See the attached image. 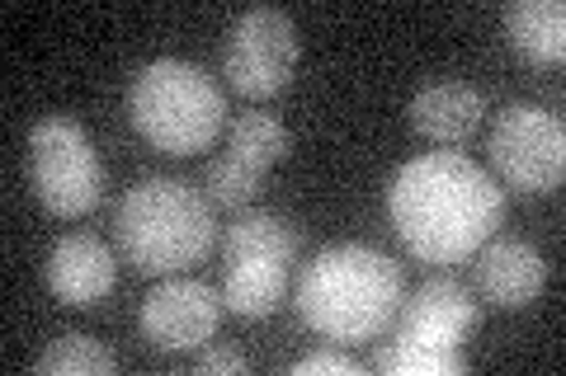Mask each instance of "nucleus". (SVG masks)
<instances>
[{"label":"nucleus","mask_w":566,"mask_h":376,"mask_svg":"<svg viewBox=\"0 0 566 376\" xmlns=\"http://www.w3.org/2000/svg\"><path fill=\"white\" fill-rule=\"evenodd\" d=\"M387 212L401 245L424 264H463L505 217V189L458 151L416 155L387 184Z\"/></svg>","instance_id":"nucleus-1"},{"label":"nucleus","mask_w":566,"mask_h":376,"mask_svg":"<svg viewBox=\"0 0 566 376\" xmlns=\"http://www.w3.org/2000/svg\"><path fill=\"white\" fill-rule=\"evenodd\" d=\"M293 301L307 330L349 348L397 325V311L406 301V273L382 249L340 240L316 249V259L297 273Z\"/></svg>","instance_id":"nucleus-2"},{"label":"nucleus","mask_w":566,"mask_h":376,"mask_svg":"<svg viewBox=\"0 0 566 376\" xmlns=\"http://www.w3.org/2000/svg\"><path fill=\"white\" fill-rule=\"evenodd\" d=\"M114 236L137 273L170 278L208 255L218 240V222H212V203L199 189L170 174H151L123 193L114 212Z\"/></svg>","instance_id":"nucleus-3"},{"label":"nucleus","mask_w":566,"mask_h":376,"mask_svg":"<svg viewBox=\"0 0 566 376\" xmlns=\"http://www.w3.org/2000/svg\"><path fill=\"white\" fill-rule=\"evenodd\" d=\"M128 118L156 151L193 155L208 151L227 128L222 85L193 62H147L128 85Z\"/></svg>","instance_id":"nucleus-4"},{"label":"nucleus","mask_w":566,"mask_h":376,"mask_svg":"<svg viewBox=\"0 0 566 376\" xmlns=\"http://www.w3.org/2000/svg\"><path fill=\"white\" fill-rule=\"evenodd\" d=\"M297 264V226L270 207H241L222 236V307L241 320L279 311Z\"/></svg>","instance_id":"nucleus-5"},{"label":"nucleus","mask_w":566,"mask_h":376,"mask_svg":"<svg viewBox=\"0 0 566 376\" xmlns=\"http://www.w3.org/2000/svg\"><path fill=\"white\" fill-rule=\"evenodd\" d=\"M29 179L52 217H85L104 198V165L76 118H43L29 132Z\"/></svg>","instance_id":"nucleus-6"},{"label":"nucleus","mask_w":566,"mask_h":376,"mask_svg":"<svg viewBox=\"0 0 566 376\" xmlns=\"http://www.w3.org/2000/svg\"><path fill=\"white\" fill-rule=\"evenodd\" d=\"M486 151L515 193H553L566 174V128L543 104H510L495 118Z\"/></svg>","instance_id":"nucleus-7"},{"label":"nucleus","mask_w":566,"mask_h":376,"mask_svg":"<svg viewBox=\"0 0 566 376\" xmlns=\"http://www.w3.org/2000/svg\"><path fill=\"white\" fill-rule=\"evenodd\" d=\"M297 52H303V39H297V24L289 14L255 6L227 29L222 76L232 80V89L245 99H270L293 80Z\"/></svg>","instance_id":"nucleus-8"},{"label":"nucleus","mask_w":566,"mask_h":376,"mask_svg":"<svg viewBox=\"0 0 566 376\" xmlns=\"http://www.w3.org/2000/svg\"><path fill=\"white\" fill-rule=\"evenodd\" d=\"M222 320V292L208 288L199 278H166L142 297L137 330L151 348L161 353H185L212 339Z\"/></svg>","instance_id":"nucleus-9"},{"label":"nucleus","mask_w":566,"mask_h":376,"mask_svg":"<svg viewBox=\"0 0 566 376\" xmlns=\"http://www.w3.org/2000/svg\"><path fill=\"white\" fill-rule=\"evenodd\" d=\"M547 282V264L528 240L520 236H491L472 255V288L476 301H486L495 311H520L528 307Z\"/></svg>","instance_id":"nucleus-10"},{"label":"nucleus","mask_w":566,"mask_h":376,"mask_svg":"<svg viewBox=\"0 0 566 376\" xmlns=\"http://www.w3.org/2000/svg\"><path fill=\"white\" fill-rule=\"evenodd\" d=\"M482 325V301L472 297V288H463L458 278H430L401 301L397 311V330L401 334H420L434 339V344H453L463 348V339L476 334Z\"/></svg>","instance_id":"nucleus-11"},{"label":"nucleus","mask_w":566,"mask_h":376,"mask_svg":"<svg viewBox=\"0 0 566 376\" xmlns=\"http://www.w3.org/2000/svg\"><path fill=\"white\" fill-rule=\"evenodd\" d=\"M118 282V264L114 249L104 245L91 230H71L57 245L48 249V288L66 307H95L114 292Z\"/></svg>","instance_id":"nucleus-12"},{"label":"nucleus","mask_w":566,"mask_h":376,"mask_svg":"<svg viewBox=\"0 0 566 376\" xmlns=\"http://www.w3.org/2000/svg\"><path fill=\"white\" fill-rule=\"evenodd\" d=\"M411 128L430 141H444V147H458L468 141L486 118V99L482 89L468 85V80H439V85H424L420 95L411 99Z\"/></svg>","instance_id":"nucleus-13"},{"label":"nucleus","mask_w":566,"mask_h":376,"mask_svg":"<svg viewBox=\"0 0 566 376\" xmlns=\"http://www.w3.org/2000/svg\"><path fill=\"white\" fill-rule=\"evenodd\" d=\"M505 39L534 66H562L566 57V6L562 0H515L505 6Z\"/></svg>","instance_id":"nucleus-14"},{"label":"nucleus","mask_w":566,"mask_h":376,"mask_svg":"<svg viewBox=\"0 0 566 376\" xmlns=\"http://www.w3.org/2000/svg\"><path fill=\"white\" fill-rule=\"evenodd\" d=\"M368 367L382 372V376H458V372H468V357L453 344H434V339L397 330V339L382 344Z\"/></svg>","instance_id":"nucleus-15"},{"label":"nucleus","mask_w":566,"mask_h":376,"mask_svg":"<svg viewBox=\"0 0 566 376\" xmlns=\"http://www.w3.org/2000/svg\"><path fill=\"white\" fill-rule=\"evenodd\" d=\"M293 151V132L283 128L274 114H241L232 122V141H227V155L251 165L255 174H264L270 165H279L283 155Z\"/></svg>","instance_id":"nucleus-16"},{"label":"nucleus","mask_w":566,"mask_h":376,"mask_svg":"<svg viewBox=\"0 0 566 376\" xmlns=\"http://www.w3.org/2000/svg\"><path fill=\"white\" fill-rule=\"evenodd\" d=\"M39 367L43 376H109L114 367H118V357L99 344V339H91V334H57L52 344L39 353Z\"/></svg>","instance_id":"nucleus-17"},{"label":"nucleus","mask_w":566,"mask_h":376,"mask_svg":"<svg viewBox=\"0 0 566 376\" xmlns=\"http://www.w3.org/2000/svg\"><path fill=\"white\" fill-rule=\"evenodd\" d=\"M260 179H264V174H255L251 165H241V160L218 155V160L208 165V193H203V198H208L212 207H222V212H241V207L260 193Z\"/></svg>","instance_id":"nucleus-18"},{"label":"nucleus","mask_w":566,"mask_h":376,"mask_svg":"<svg viewBox=\"0 0 566 376\" xmlns=\"http://www.w3.org/2000/svg\"><path fill=\"white\" fill-rule=\"evenodd\" d=\"M293 376H312V372H340V376H364V363L354 353H345V344L335 348H316L307 357H297V363L289 367Z\"/></svg>","instance_id":"nucleus-19"},{"label":"nucleus","mask_w":566,"mask_h":376,"mask_svg":"<svg viewBox=\"0 0 566 376\" xmlns=\"http://www.w3.org/2000/svg\"><path fill=\"white\" fill-rule=\"evenodd\" d=\"M245 367H251V363H245L241 348L218 344V348H203L199 353V372H208V376H232V372H245Z\"/></svg>","instance_id":"nucleus-20"}]
</instances>
